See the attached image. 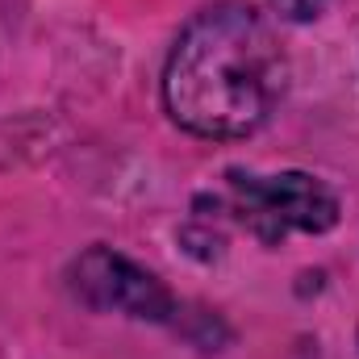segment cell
Masks as SVG:
<instances>
[{
  "label": "cell",
  "mask_w": 359,
  "mask_h": 359,
  "mask_svg": "<svg viewBox=\"0 0 359 359\" xmlns=\"http://www.w3.org/2000/svg\"><path fill=\"white\" fill-rule=\"evenodd\" d=\"M271 8H276L284 21H313V17L326 8V0H271Z\"/></svg>",
  "instance_id": "4"
},
{
  "label": "cell",
  "mask_w": 359,
  "mask_h": 359,
  "mask_svg": "<svg viewBox=\"0 0 359 359\" xmlns=\"http://www.w3.org/2000/svg\"><path fill=\"white\" fill-rule=\"evenodd\" d=\"M230 205L234 217L268 247L288 234H326L339 222V196L309 172H230Z\"/></svg>",
  "instance_id": "2"
},
{
  "label": "cell",
  "mask_w": 359,
  "mask_h": 359,
  "mask_svg": "<svg viewBox=\"0 0 359 359\" xmlns=\"http://www.w3.org/2000/svg\"><path fill=\"white\" fill-rule=\"evenodd\" d=\"M284 96V55L251 4H213L176 38L163 67V109L196 138H247Z\"/></svg>",
  "instance_id": "1"
},
{
  "label": "cell",
  "mask_w": 359,
  "mask_h": 359,
  "mask_svg": "<svg viewBox=\"0 0 359 359\" xmlns=\"http://www.w3.org/2000/svg\"><path fill=\"white\" fill-rule=\"evenodd\" d=\"M67 284L88 309H100V313H126L138 322H176L180 305L163 288V280L113 247H88L72 264Z\"/></svg>",
  "instance_id": "3"
}]
</instances>
